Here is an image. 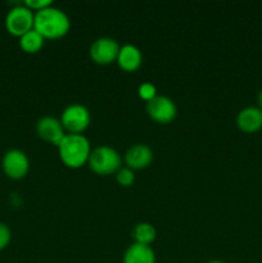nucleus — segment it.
<instances>
[{"mask_svg": "<svg viewBox=\"0 0 262 263\" xmlns=\"http://www.w3.org/2000/svg\"><path fill=\"white\" fill-rule=\"evenodd\" d=\"M71 28L69 17L62 9L49 7L35 13L33 30L40 33L44 39L58 40L64 37Z\"/></svg>", "mask_w": 262, "mask_h": 263, "instance_id": "f257e3e1", "label": "nucleus"}, {"mask_svg": "<svg viewBox=\"0 0 262 263\" xmlns=\"http://www.w3.org/2000/svg\"><path fill=\"white\" fill-rule=\"evenodd\" d=\"M57 148L64 166L73 170L86 164L92 151L90 141L82 134H67Z\"/></svg>", "mask_w": 262, "mask_h": 263, "instance_id": "f03ea898", "label": "nucleus"}, {"mask_svg": "<svg viewBox=\"0 0 262 263\" xmlns=\"http://www.w3.org/2000/svg\"><path fill=\"white\" fill-rule=\"evenodd\" d=\"M87 164L94 174L108 176V175H116V172L121 168L122 159L116 149L102 145L92 149Z\"/></svg>", "mask_w": 262, "mask_h": 263, "instance_id": "7ed1b4c3", "label": "nucleus"}, {"mask_svg": "<svg viewBox=\"0 0 262 263\" xmlns=\"http://www.w3.org/2000/svg\"><path fill=\"white\" fill-rule=\"evenodd\" d=\"M35 13L22 4L15 5L8 12L5 17V28L13 36L21 37L28 31L33 30Z\"/></svg>", "mask_w": 262, "mask_h": 263, "instance_id": "20e7f679", "label": "nucleus"}, {"mask_svg": "<svg viewBox=\"0 0 262 263\" xmlns=\"http://www.w3.org/2000/svg\"><path fill=\"white\" fill-rule=\"evenodd\" d=\"M90 112L85 105L71 104L62 112L61 122L68 134H82L90 126Z\"/></svg>", "mask_w": 262, "mask_h": 263, "instance_id": "39448f33", "label": "nucleus"}, {"mask_svg": "<svg viewBox=\"0 0 262 263\" xmlns=\"http://www.w3.org/2000/svg\"><path fill=\"white\" fill-rule=\"evenodd\" d=\"M2 168L9 179L21 180L30 171V159L25 152L20 149H10L3 157Z\"/></svg>", "mask_w": 262, "mask_h": 263, "instance_id": "423d86ee", "label": "nucleus"}, {"mask_svg": "<svg viewBox=\"0 0 262 263\" xmlns=\"http://www.w3.org/2000/svg\"><path fill=\"white\" fill-rule=\"evenodd\" d=\"M146 113L156 122L167 125L176 118L177 108L172 99L163 95H157L153 100L146 103Z\"/></svg>", "mask_w": 262, "mask_h": 263, "instance_id": "0eeeda50", "label": "nucleus"}, {"mask_svg": "<svg viewBox=\"0 0 262 263\" xmlns=\"http://www.w3.org/2000/svg\"><path fill=\"white\" fill-rule=\"evenodd\" d=\"M120 45L110 37H100L95 40L90 46V57L92 61L100 66H108L117 61Z\"/></svg>", "mask_w": 262, "mask_h": 263, "instance_id": "6e6552de", "label": "nucleus"}, {"mask_svg": "<svg viewBox=\"0 0 262 263\" xmlns=\"http://www.w3.org/2000/svg\"><path fill=\"white\" fill-rule=\"evenodd\" d=\"M36 133L43 139L44 141L53 145L58 146L59 143L63 140L64 136L67 135L61 120L51 116H45L40 118L36 123Z\"/></svg>", "mask_w": 262, "mask_h": 263, "instance_id": "1a4fd4ad", "label": "nucleus"}, {"mask_svg": "<svg viewBox=\"0 0 262 263\" xmlns=\"http://www.w3.org/2000/svg\"><path fill=\"white\" fill-rule=\"evenodd\" d=\"M153 162V151L145 144H136L125 153L126 167L135 170L146 168Z\"/></svg>", "mask_w": 262, "mask_h": 263, "instance_id": "9d476101", "label": "nucleus"}, {"mask_svg": "<svg viewBox=\"0 0 262 263\" xmlns=\"http://www.w3.org/2000/svg\"><path fill=\"white\" fill-rule=\"evenodd\" d=\"M239 130L246 134H254L262 128V110L258 107H246L236 116Z\"/></svg>", "mask_w": 262, "mask_h": 263, "instance_id": "9b49d317", "label": "nucleus"}, {"mask_svg": "<svg viewBox=\"0 0 262 263\" xmlns=\"http://www.w3.org/2000/svg\"><path fill=\"white\" fill-rule=\"evenodd\" d=\"M117 64L121 69L126 72H135L143 63V55L140 49L135 45L126 44L121 46L117 57Z\"/></svg>", "mask_w": 262, "mask_h": 263, "instance_id": "f8f14e48", "label": "nucleus"}, {"mask_svg": "<svg viewBox=\"0 0 262 263\" xmlns=\"http://www.w3.org/2000/svg\"><path fill=\"white\" fill-rule=\"evenodd\" d=\"M122 263H156V253L151 246L133 243L126 249Z\"/></svg>", "mask_w": 262, "mask_h": 263, "instance_id": "ddd939ff", "label": "nucleus"}, {"mask_svg": "<svg viewBox=\"0 0 262 263\" xmlns=\"http://www.w3.org/2000/svg\"><path fill=\"white\" fill-rule=\"evenodd\" d=\"M131 235H133L134 243L151 246L156 240L157 231L152 223L139 222L134 226L133 231H131Z\"/></svg>", "mask_w": 262, "mask_h": 263, "instance_id": "4468645a", "label": "nucleus"}, {"mask_svg": "<svg viewBox=\"0 0 262 263\" xmlns=\"http://www.w3.org/2000/svg\"><path fill=\"white\" fill-rule=\"evenodd\" d=\"M44 43H45V39L35 30L28 31L27 33L20 37L21 49L27 54H35L40 51L43 49Z\"/></svg>", "mask_w": 262, "mask_h": 263, "instance_id": "2eb2a0df", "label": "nucleus"}, {"mask_svg": "<svg viewBox=\"0 0 262 263\" xmlns=\"http://www.w3.org/2000/svg\"><path fill=\"white\" fill-rule=\"evenodd\" d=\"M116 181L121 186H131L135 182V174L128 167H121L117 172H116Z\"/></svg>", "mask_w": 262, "mask_h": 263, "instance_id": "dca6fc26", "label": "nucleus"}, {"mask_svg": "<svg viewBox=\"0 0 262 263\" xmlns=\"http://www.w3.org/2000/svg\"><path fill=\"white\" fill-rule=\"evenodd\" d=\"M138 94L141 99L145 100V102L148 103L157 97V89L153 84H151V82H144V84H141L140 86H139Z\"/></svg>", "mask_w": 262, "mask_h": 263, "instance_id": "f3484780", "label": "nucleus"}, {"mask_svg": "<svg viewBox=\"0 0 262 263\" xmlns=\"http://www.w3.org/2000/svg\"><path fill=\"white\" fill-rule=\"evenodd\" d=\"M12 240V231L9 226L5 225L4 222H0V252L7 248Z\"/></svg>", "mask_w": 262, "mask_h": 263, "instance_id": "a211bd4d", "label": "nucleus"}, {"mask_svg": "<svg viewBox=\"0 0 262 263\" xmlns=\"http://www.w3.org/2000/svg\"><path fill=\"white\" fill-rule=\"evenodd\" d=\"M23 5L27 7L30 10H35V12H40V10L45 9L53 5V3L50 0H25Z\"/></svg>", "mask_w": 262, "mask_h": 263, "instance_id": "6ab92c4d", "label": "nucleus"}, {"mask_svg": "<svg viewBox=\"0 0 262 263\" xmlns=\"http://www.w3.org/2000/svg\"><path fill=\"white\" fill-rule=\"evenodd\" d=\"M257 103H258V108L262 110V90H259L258 95H257Z\"/></svg>", "mask_w": 262, "mask_h": 263, "instance_id": "aec40b11", "label": "nucleus"}, {"mask_svg": "<svg viewBox=\"0 0 262 263\" xmlns=\"http://www.w3.org/2000/svg\"><path fill=\"white\" fill-rule=\"evenodd\" d=\"M207 263H225V262H222V261H217V259H215V261H210V262H207Z\"/></svg>", "mask_w": 262, "mask_h": 263, "instance_id": "412c9836", "label": "nucleus"}]
</instances>
